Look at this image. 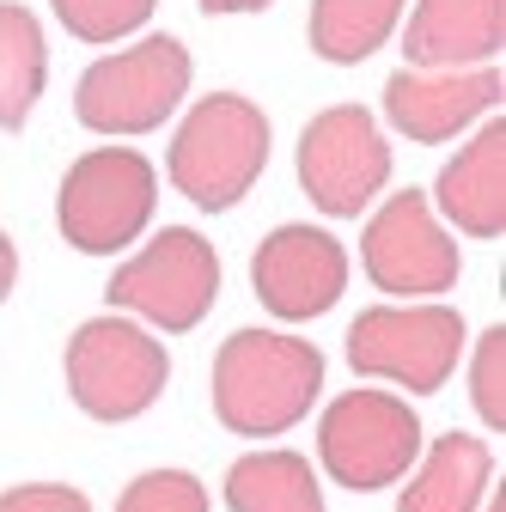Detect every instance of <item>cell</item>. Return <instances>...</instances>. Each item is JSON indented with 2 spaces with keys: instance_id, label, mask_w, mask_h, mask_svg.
<instances>
[{
  "instance_id": "1",
  "label": "cell",
  "mask_w": 506,
  "mask_h": 512,
  "mask_svg": "<svg viewBox=\"0 0 506 512\" xmlns=\"http://www.w3.org/2000/svg\"><path fill=\"white\" fill-rule=\"evenodd\" d=\"M324 391V354L305 336L238 330L214 354V415L244 439H275L311 415Z\"/></svg>"
},
{
  "instance_id": "2",
  "label": "cell",
  "mask_w": 506,
  "mask_h": 512,
  "mask_svg": "<svg viewBox=\"0 0 506 512\" xmlns=\"http://www.w3.org/2000/svg\"><path fill=\"white\" fill-rule=\"evenodd\" d=\"M263 165H269V116L238 92H208L177 122L165 153V177L202 214L238 208L250 196V183L263 177Z\"/></svg>"
},
{
  "instance_id": "3",
  "label": "cell",
  "mask_w": 506,
  "mask_h": 512,
  "mask_svg": "<svg viewBox=\"0 0 506 512\" xmlns=\"http://www.w3.org/2000/svg\"><path fill=\"white\" fill-rule=\"evenodd\" d=\"M61 372H68V397L80 403V415L116 427L135 421L165 397L171 378V354L153 342V330L141 324H116V317H92L68 336V354H61Z\"/></svg>"
},
{
  "instance_id": "4",
  "label": "cell",
  "mask_w": 506,
  "mask_h": 512,
  "mask_svg": "<svg viewBox=\"0 0 506 512\" xmlns=\"http://www.w3.org/2000/svg\"><path fill=\"white\" fill-rule=\"evenodd\" d=\"M159 177L135 147H98L68 165L55 196V226L80 256H110L153 226Z\"/></svg>"
},
{
  "instance_id": "5",
  "label": "cell",
  "mask_w": 506,
  "mask_h": 512,
  "mask_svg": "<svg viewBox=\"0 0 506 512\" xmlns=\"http://www.w3.org/2000/svg\"><path fill=\"white\" fill-rule=\"evenodd\" d=\"M189 92V49L177 37H141L80 74L74 116L98 135H147Z\"/></svg>"
},
{
  "instance_id": "6",
  "label": "cell",
  "mask_w": 506,
  "mask_h": 512,
  "mask_svg": "<svg viewBox=\"0 0 506 512\" xmlns=\"http://www.w3.org/2000/svg\"><path fill=\"white\" fill-rule=\"evenodd\" d=\"M318 458L348 494H378L421 458V415L391 391H342L318 421Z\"/></svg>"
},
{
  "instance_id": "7",
  "label": "cell",
  "mask_w": 506,
  "mask_h": 512,
  "mask_svg": "<svg viewBox=\"0 0 506 512\" xmlns=\"http://www.w3.org/2000/svg\"><path fill=\"white\" fill-rule=\"evenodd\" d=\"M464 354V317L452 305H372L348 330V366L360 378H391L415 397L446 391Z\"/></svg>"
},
{
  "instance_id": "8",
  "label": "cell",
  "mask_w": 506,
  "mask_h": 512,
  "mask_svg": "<svg viewBox=\"0 0 506 512\" xmlns=\"http://www.w3.org/2000/svg\"><path fill=\"white\" fill-rule=\"evenodd\" d=\"M220 299V256L202 232L165 226L147 250L110 275V305L135 311L153 330H196Z\"/></svg>"
},
{
  "instance_id": "9",
  "label": "cell",
  "mask_w": 506,
  "mask_h": 512,
  "mask_svg": "<svg viewBox=\"0 0 506 512\" xmlns=\"http://www.w3.org/2000/svg\"><path fill=\"white\" fill-rule=\"evenodd\" d=\"M299 189L311 196V208L330 220H354L391 177V141L372 122V110L360 104H330L324 116H311V128L299 135L293 153Z\"/></svg>"
},
{
  "instance_id": "10",
  "label": "cell",
  "mask_w": 506,
  "mask_h": 512,
  "mask_svg": "<svg viewBox=\"0 0 506 512\" xmlns=\"http://www.w3.org/2000/svg\"><path fill=\"white\" fill-rule=\"evenodd\" d=\"M360 263L366 281L385 293H409V299H433L458 287V244L452 232L433 220V202L421 189H397L360 232Z\"/></svg>"
},
{
  "instance_id": "11",
  "label": "cell",
  "mask_w": 506,
  "mask_h": 512,
  "mask_svg": "<svg viewBox=\"0 0 506 512\" xmlns=\"http://www.w3.org/2000/svg\"><path fill=\"white\" fill-rule=\"evenodd\" d=\"M250 287L263 311L281 324H311L324 317L348 287V250L324 226H275L257 256H250Z\"/></svg>"
},
{
  "instance_id": "12",
  "label": "cell",
  "mask_w": 506,
  "mask_h": 512,
  "mask_svg": "<svg viewBox=\"0 0 506 512\" xmlns=\"http://www.w3.org/2000/svg\"><path fill=\"white\" fill-rule=\"evenodd\" d=\"M500 68H409L385 80V116L415 147H446L470 122L500 110Z\"/></svg>"
},
{
  "instance_id": "13",
  "label": "cell",
  "mask_w": 506,
  "mask_h": 512,
  "mask_svg": "<svg viewBox=\"0 0 506 512\" xmlns=\"http://www.w3.org/2000/svg\"><path fill=\"white\" fill-rule=\"evenodd\" d=\"M506 43V0H421L403 31L409 68H482Z\"/></svg>"
},
{
  "instance_id": "14",
  "label": "cell",
  "mask_w": 506,
  "mask_h": 512,
  "mask_svg": "<svg viewBox=\"0 0 506 512\" xmlns=\"http://www.w3.org/2000/svg\"><path fill=\"white\" fill-rule=\"evenodd\" d=\"M433 202L470 238H500L506 232V122H500V110H494L488 128L470 135V147L439 171Z\"/></svg>"
},
{
  "instance_id": "15",
  "label": "cell",
  "mask_w": 506,
  "mask_h": 512,
  "mask_svg": "<svg viewBox=\"0 0 506 512\" xmlns=\"http://www.w3.org/2000/svg\"><path fill=\"white\" fill-rule=\"evenodd\" d=\"M488 476H494V458L476 433H439L421 470L409 476L397 512H482Z\"/></svg>"
},
{
  "instance_id": "16",
  "label": "cell",
  "mask_w": 506,
  "mask_h": 512,
  "mask_svg": "<svg viewBox=\"0 0 506 512\" xmlns=\"http://www.w3.org/2000/svg\"><path fill=\"white\" fill-rule=\"evenodd\" d=\"M232 512H324V488L299 452H257L226 470Z\"/></svg>"
},
{
  "instance_id": "17",
  "label": "cell",
  "mask_w": 506,
  "mask_h": 512,
  "mask_svg": "<svg viewBox=\"0 0 506 512\" xmlns=\"http://www.w3.org/2000/svg\"><path fill=\"white\" fill-rule=\"evenodd\" d=\"M43 74H49V49H43V25L19 0H0V128H25L37 98H43Z\"/></svg>"
},
{
  "instance_id": "18",
  "label": "cell",
  "mask_w": 506,
  "mask_h": 512,
  "mask_svg": "<svg viewBox=\"0 0 506 512\" xmlns=\"http://www.w3.org/2000/svg\"><path fill=\"white\" fill-rule=\"evenodd\" d=\"M403 7L409 0H311V49L336 68H354L391 43Z\"/></svg>"
},
{
  "instance_id": "19",
  "label": "cell",
  "mask_w": 506,
  "mask_h": 512,
  "mask_svg": "<svg viewBox=\"0 0 506 512\" xmlns=\"http://www.w3.org/2000/svg\"><path fill=\"white\" fill-rule=\"evenodd\" d=\"M61 31L80 37V43H116V37H129L153 19L159 0H49Z\"/></svg>"
},
{
  "instance_id": "20",
  "label": "cell",
  "mask_w": 506,
  "mask_h": 512,
  "mask_svg": "<svg viewBox=\"0 0 506 512\" xmlns=\"http://www.w3.org/2000/svg\"><path fill=\"white\" fill-rule=\"evenodd\" d=\"M116 512H208V488L189 470H147L122 488Z\"/></svg>"
},
{
  "instance_id": "21",
  "label": "cell",
  "mask_w": 506,
  "mask_h": 512,
  "mask_svg": "<svg viewBox=\"0 0 506 512\" xmlns=\"http://www.w3.org/2000/svg\"><path fill=\"white\" fill-rule=\"evenodd\" d=\"M470 397H476V415L500 433V427H506V330H500V324L476 342V360H470Z\"/></svg>"
},
{
  "instance_id": "22",
  "label": "cell",
  "mask_w": 506,
  "mask_h": 512,
  "mask_svg": "<svg viewBox=\"0 0 506 512\" xmlns=\"http://www.w3.org/2000/svg\"><path fill=\"white\" fill-rule=\"evenodd\" d=\"M0 512H92V500L68 482H31V488L0 494Z\"/></svg>"
},
{
  "instance_id": "23",
  "label": "cell",
  "mask_w": 506,
  "mask_h": 512,
  "mask_svg": "<svg viewBox=\"0 0 506 512\" xmlns=\"http://www.w3.org/2000/svg\"><path fill=\"white\" fill-rule=\"evenodd\" d=\"M13 281H19V250H13V238H7V232H0V305H7Z\"/></svg>"
},
{
  "instance_id": "24",
  "label": "cell",
  "mask_w": 506,
  "mask_h": 512,
  "mask_svg": "<svg viewBox=\"0 0 506 512\" xmlns=\"http://www.w3.org/2000/svg\"><path fill=\"white\" fill-rule=\"evenodd\" d=\"M202 13H214V19H226V13H263V7H275V0H196Z\"/></svg>"
},
{
  "instance_id": "25",
  "label": "cell",
  "mask_w": 506,
  "mask_h": 512,
  "mask_svg": "<svg viewBox=\"0 0 506 512\" xmlns=\"http://www.w3.org/2000/svg\"><path fill=\"white\" fill-rule=\"evenodd\" d=\"M488 512H506V500H500V482H494V500H488Z\"/></svg>"
}]
</instances>
